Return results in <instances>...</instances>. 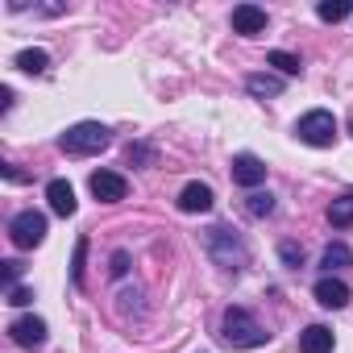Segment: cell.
<instances>
[{"mask_svg":"<svg viewBox=\"0 0 353 353\" xmlns=\"http://www.w3.org/2000/svg\"><path fill=\"white\" fill-rule=\"evenodd\" d=\"M229 170H233V183H241V188H258L266 179V162L258 154H233Z\"/></svg>","mask_w":353,"mask_h":353,"instance_id":"ba28073f","label":"cell"},{"mask_svg":"<svg viewBox=\"0 0 353 353\" xmlns=\"http://www.w3.org/2000/svg\"><path fill=\"white\" fill-rule=\"evenodd\" d=\"M5 295H9V303H13V307H26V303L34 299V291H30V287H9Z\"/></svg>","mask_w":353,"mask_h":353,"instance_id":"7402d4cb","label":"cell"},{"mask_svg":"<svg viewBox=\"0 0 353 353\" xmlns=\"http://www.w3.org/2000/svg\"><path fill=\"white\" fill-rule=\"evenodd\" d=\"M125 266H129V254H112V274H125Z\"/></svg>","mask_w":353,"mask_h":353,"instance_id":"cb8c5ba5","label":"cell"},{"mask_svg":"<svg viewBox=\"0 0 353 353\" xmlns=\"http://www.w3.org/2000/svg\"><path fill=\"white\" fill-rule=\"evenodd\" d=\"M9 336H13L21 349H38V345L46 341V320H42V316H17V320L9 324Z\"/></svg>","mask_w":353,"mask_h":353,"instance_id":"52a82bcc","label":"cell"},{"mask_svg":"<svg viewBox=\"0 0 353 353\" xmlns=\"http://www.w3.org/2000/svg\"><path fill=\"white\" fill-rule=\"evenodd\" d=\"M316 303H320V307H345V303H349V283L324 274V279L316 283Z\"/></svg>","mask_w":353,"mask_h":353,"instance_id":"30bf717a","label":"cell"},{"mask_svg":"<svg viewBox=\"0 0 353 353\" xmlns=\"http://www.w3.org/2000/svg\"><path fill=\"white\" fill-rule=\"evenodd\" d=\"M216 200H212V188L208 183H188L183 192H179V208L183 212H208Z\"/></svg>","mask_w":353,"mask_h":353,"instance_id":"7c38bea8","label":"cell"},{"mask_svg":"<svg viewBox=\"0 0 353 353\" xmlns=\"http://www.w3.org/2000/svg\"><path fill=\"white\" fill-rule=\"evenodd\" d=\"M320 266L332 274V270H345V266H353V254H349V245H341V241H332L328 250H324V258H320Z\"/></svg>","mask_w":353,"mask_h":353,"instance_id":"2e32d148","label":"cell"},{"mask_svg":"<svg viewBox=\"0 0 353 353\" xmlns=\"http://www.w3.org/2000/svg\"><path fill=\"white\" fill-rule=\"evenodd\" d=\"M266 63H270V67H279L283 75H299V71H303V67H299V59H295V54H287V50H270V59H266Z\"/></svg>","mask_w":353,"mask_h":353,"instance_id":"ac0fdd59","label":"cell"},{"mask_svg":"<svg viewBox=\"0 0 353 353\" xmlns=\"http://www.w3.org/2000/svg\"><path fill=\"white\" fill-rule=\"evenodd\" d=\"M283 262H291V266H295V262H299V250H295V245H283Z\"/></svg>","mask_w":353,"mask_h":353,"instance_id":"d4e9b609","label":"cell"},{"mask_svg":"<svg viewBox=\"0 0 353 353\" xmlns=\"http://www.w3.org/2000/svg\"><path fill=\"white\" fill-rule=\"evenodd\" d=\"M17 274H21V262H5V291L17 287Z\"/></svg>","mask_w":353,"mask_h":353,"instance_id":"603a6c76","label":"cell"},{"mask_svg":"<svg viewBox=\"0 0 353 353\" xmlns=\"http://www.w3.org/2000/svg\"><path fill=\"white\" fill-rule=\"evenodd\" d=\"M245 92H250L254 100H274V96L283 92V79H279V75L258 71V75H250V79H245Z\"/></svg>","mask_w":353,"mask_h":353,"instance_id":"5bb4252c","label":"cell"},{"mask_svg":"<svg viewBox=\"0 0 353 353\" xmlns=\"http://www.w3.org/2000/svg\"><path fill=\"white\" fill-rule=\"evenodd\" d=\"M83 258H88V237L75 241V258H71V283L83 287Z\"/></svg>","mask_w":353,"mask_h":353,"instance_id":"ffe728a7","label":"cell"},{"mask_svg":"<svg viewBox=\"0 0 353 353\" xmlns=\"http://www.w3.org/2000/svg\"><path fill=\"white\" fill-rule=\"evenodd\" d=\"M233 34H241V38L266 34V9H258V5H237V9H233Z\"/></svg>","mask_w":353,"mask_h":353,"instance_id":"9c48e42d","label":"cell"},{"mask_svg":"<svg viewBox=\"0 0 353 353\" xmlns=\"http://www.w3.org/2000/svg\"><path fill=\"white\" fill-rule=\"evenodd\" d=\"M17 67H21L26 75H46L50 54H46V50H38V46H34V50H21V54H17Z\"/></svg>","mask_w":353,"mask_h":353,"instance_id":"9a60e30c","label":"cell"},{"mask_svg":"<svg viewBox=\"0 0 353 353\" xmlns=\"http://www.w3.org/2000/svg\"><path fill=\"white\" fill-rule=\"evenodd\" d=\"M204 250H208L221 266H229V270H241V266H245V245H241L229 229H221V225H212V229L204 233Z\"/></svg>","mask_w":353,"mask_h":353,"instance_id":"277c9868","label":"cell"},{"mask_svg":"<svg viewBox=\"0 0 353 353\" xmlns=\"http://www.w3.org/2000/svg\"><path fill=\"white\" fill-rule=\"evenodd\" d=\"M295 137H299L303 145L324 150V145H332V141H336V117H332V112H324V108H312V112H303V117H299Z\"/></svg>","mask_w":353,"mask_h":353,"instance_id":"3957f363","label":"cell"},{"mask_svg":"<svg viewBox=\"0 0 353 353\" xmlns=\"http://www.w3.org/2000/svg\"><path fill=\"white\" fill-rule=\"evenodd\" d=\"M46 200H50V208H54L59 216H75V188H71L67 179H50Z\"/></svg>","mask_w":353,"mask_h":353,"instance_id":"8fae6325","label":"cell"},{"mask_svg":"<svg viewBox=\"0 0 353 353\" xmlns=\"http://www.w3.org/2000/svg\"><path fill=\"white\" fill-rule=\"evenodd\" d=\"M221 336H225V345H233V349H258V345H266V328H262L245 307H229V312H225Z\"/></svg>","mask_w":353,"mask_h":353,"instance_id":"6da1fadb","label":"cell"},{"mask_svg":"<svg viewBox=\"0 0 353 353\" xmlns=\"http://www.w3.org/2000/svg\"><path fill=\"white\" fill-rule=\"evenodd\" d=\"M316 13H320V21H345V17H349L353 9L345 5V0H324V5H320Z\"/></svg>","mask_w":353,"mask_h":353,"instance_id":"d6986e66","label":"cell"},{"mask_svg":"<svg viewBox=\"0 0 353 353\" xmlns=\"http://www.w3.org/2000/svg\"><path fill=\"white\" fill-rule=\"evenodd\" d=\"M245 208H250L254 216H270V212H274V196H270V192H254Z\"/></svg>","mask_w":353,"mask_h":353,"instance_id":"44dd1931","label":"cell"},{"mask_svg":"<svg viewBox=\"0 0 353 353\" xmlns=\"http://www.w3.org/2000/svg\"><path fill=\"white\" fill-rule=\"evenodd\" d=\"M328 221H332L336 229H349V225H353V196L332 200V204H328Z\"/></svg>","mask_w":353,"mask_h":353,"instance_id":"e0dca14e","label":"cell"},{"mask_svg":"<svg viewBox=\"0 0 353 353\" xmlns=\"http://www.w3.org/2000/svg\"><path fill=\"white\" fill-rule=\"evenodd\" d=\"M88 188H92V196H96L100 204H121V200L129 196V183H125V174H117V170H96Z\"/></svg>","mask_w":353,"mask_h":353,"instance_id":"8992f818","label":"cell"},{"mask_svg":"<svg viewBox=\"0 0 353 353\" xmlns=\"http://www.w3.org/2000/svg\"><path fill=\"white\" fill-rule=\"evenodd\" d=\"M299 353H332V328L307 324V328L299 332Z\"/></svg>","mask_w":353,"mask_h":353,"instance_id":"4fadbf2b","label":"cell"},{"mask_svg":"<svg viewBox=\"0 0 353 353\" xmlns=\"http://www.w3.org/2000/svg\"><path fill=\"white\" fill-rule=\"evenodd\" d=\"M9 237H13L17 250H34V245H42V237H46V216L34 212V208L17 212L13 225H9Z\"/></svg>","mask_w":353,"mask_h":353,"instance_id":"5b68a950","label":"cell"},{"mask_svg":"<svg viewBox=\"0 0 353 353\" xmlns=\"http://www.w3.org/2000/svg\"><path fill=\"white\" fill-rule=\"evenodd\" d=\"M108 141H112V129L100 125V121H79V125H71V129L59 137L63 154H75V158H83V154H100Z\"/></svg>","mask_w":353,"mask_h":353,"instance_id":"7a4b0ae2","label":"cell"}]
</instances>
